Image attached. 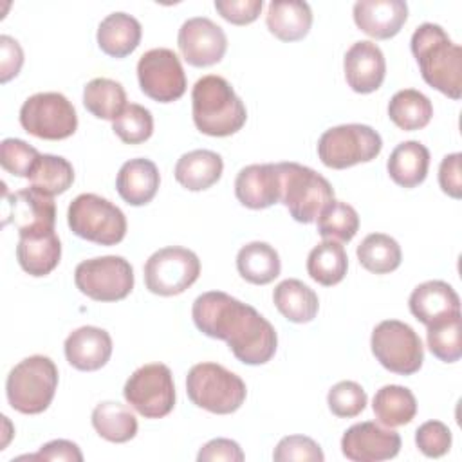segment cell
<instances>
[{
	"mask_svg": "<svg viewBox=\"0 0 462 462\" xmlns=\"http://www.w3.org/2000/svg\"><path fill=\"white\" fill-rule=\"evenodd\" d=\"M282 175V204L296 222L310 224L334 199L332 184L309 166L298 162H278Z\"/></svg>",
	"mask_w": 462,
	"mask_h": 462,
	"instance_id": "obj_6",
	"label": "cell"
},
{
	"mask_svg": "<svg viewBox=\"0 0 462 462\" xmlns=\"http://www.w3.org/2000/svg\"><path fill=\"white\" fill-rule=\"evenodd\" d=\"M70 231L99 245H116L126 235V217L110 200L96 193L78 195L67 211Z\"/></svg>",
	"mask_w": 462,
	"mask_h": 462,
	"instance_id": "obj_7",
	"label": "cell"
},
{
	"mask_svg": "<svg viewBox=\"0 0 462 462\" xmlns=\"http://www.w3.org/2000/svg\"><path fill=\"white\" fill-rule=\"evenodd\" d=\"M40 155L42 153L36 148H32L22 139L7 137L0 144V164L7 173L14 177L29 179Z\"/></svg>",
	"mask_w": 462,
	"mask_h": 462,
	"instance_id": "obj_41",
	"label": "cell"
},
{
	"mask_svg": "<svg viewBox=\"0 0 462 462\" xmlns=\"http://www.w3.org/2000/svg\"><path fill=\"white\" fill-rule=\"evenodd\" d=\"M65 357L69 365L81 372L103 368L112 356V337L99 327H79L65 339Z\"/></svg>",
	"mask_w": 462,
	"mask_h": 462,
	"instance_id": "obj_21",
	"label": "cell"
},
{
	"mask_svg": "<svg viewBox=\"0 0 462 462\" xmlns=\"http://www.w3.org/2000/svg\"><path fill=\"white\" fill-rule=\"evenodd\" d=\"M20 458H29V460H67V462H81L83 455L78 448V444L65 440V439H56L40 448L38 453L29 455V457H20Z\"/></svg>",
	"mask_w": 462,
	"mask_h": 462,
	"instance_id": "obj_49",
	"label": "cell"
},
{
	"mask_svg": "<svg viewBox=\"0 0 462 462\" xmlns=\"http://www.w3.org/2000/svg\"><path fill=\"white\" fill-rule=\"evenodd\" d=\"M224 161L217 152L211 150H193L184 155L175 164L177 182L189 191H202L211 188L222 177Z\"/></svg>",
	"mask_w": 462,
	"mask_h": 462,
	"instance_id": "obj_27",
	"label": "cell"
},
{
	"mask_svg": "<svg viewBox=\"0 0 462 462\" xmlns=\"http://www.w3.org/2000/svg\"><path fill=\"white\" fill-rule=\"evenodd\" d=\"M191 318L202 334L226 341L233 356L244 365H265L276 352L274 327L254 307L222 291L197 296Z\"/></svg>",
	"mask_w": 462,
	"mask_h": 462,
	"instance_id": "obj_1",
	"label": "cell"
},
{
	"mask_svg": "<svg viewBox=\"0 0 462 462\" xmlns=\"http://www.w3.org/2000/svg\"><path fill=\"white\" fill-rule=\"evenodd\" d=\"M276 462H323L325 455L316 440L305 435L283 437L273 453Z\"/></svg>",
	"mask_w": 462,
	"mask_h": 462,
	"instance_id": "obj_43",
	"label": "cell"
},
{
	"mask_svg": "<svg viewBox=\"0 0 462 462\" xmlns=\"http://www.w3.org/2000/svg\"><path fill=\"white\" fill-rule=\"evenodd\" d=\"M23 65V51L20 43L7 36H0V81L7 83L9 79L16 78Z\"/></svg>",
	"mask_w": 462,
	"mask_h": 462,
	"instance_id": "obj_47",
	"label": "cell"
},
{
	"mask_svg": "<svg viewBox=\"0 0 462 462\" xmlns=\"http://www.w3.org/2000/svg\"><path fill=\"white\" fill-rule=\"evenodd\" d=\"M74 283L90 300L119 301L134 289V269L123 256H97L78 263Z\"/></svg>",
	"mask_w": 462,
	"mask_h": 462,
	"instance_id": "obj_10",
	"label": "cell"
},
{
	"mask_svg": "<svg viewBox=\"0 0 462 462\" xmlns=\"http://www.w3.org/2000/svg\"><path fill=\"white\" fill-rule=\"evenodd\" d=\"M143 36L141 23L126 13H110L97 27V45L112 58H125L132 54Z\"/></svg>",
	"mask_w": 462,
	"mask_h": 462,
	"instance_id": "obj_26",
	"label": "cell"
},
{
	"mask_svg": "<svg viewBox=\"0 0 462 462\" xmlns=\"http://www.w3.org/2000/svg\"><path fill=\"white\" fill-rule=\"evenodd\" d=\"M433 116V105L428 96L415 88H404L392 96L388 103V117L404 132L424 128Z\"/></svg>",
	"mask_w": 462,
	"mask_h": 462,
	"instance_id": "obj_34",
	"label": "cell"
},
{
	"mask_svg": "<svg viewBox=\"0 0 462 462\" xmlns=\"http://www.w3.org/2000/svg\"><path fill=\"white\" fill-rule=\"evenodd\" d=\"M343 67L348 87L357 94L375 92L384 81V54L374 42L361 40L352 43L345 54Z\"/></svg>",
	"mask_w": 462,
	"mask_h": 462,
	"instance_id": "obj_19",
	"label": "cell"
},
{
	"mask_svg": "<svg viewBox=\"0 0 462 462\" xmlns=\"http://www.w3.org/2000/svg\"><path fill=\"white\" fill-rule=\"evenodd\" d=\"M462 155L458 152L446 155L439 166V186L451 199L462 197Z\"/></svg>",
	"mask_w": 462,
	"mask_h": 462,
	"instance_id": "obj_46",
	"label": "cell"
},
{
	"mask_svg": "<svg viewBox=\"0 0 462 462\" xmlns=\"http://www.w3.org/2000/svg\"><path fill=\"white\" fill-rule=\"evenodd\" d=\"M356 25L375 40L393 38L408 20L402 0H357L352 9Z\"/></svg>",
	"mask_w": 462,
	"mask_h": 462,
	"instance_id": "obj_20",
	"label": "cell"
},
{
	"mask_svg": "<svg viewBox=\"0 0 462 462\" xmlns=\"http://www.w3.org/2000/svg\"><path fill=\"white\" fill-rule=\"evenodd\" d=\"M245 458L238 442L231 439H213L204 444L197 455L199 462H213V460H226V462H242Z\"/></svg>",
	"mask_w": 462,
	"mask_h": 462,
	"instance_id": "obj_48",
	"label": "cell"
},
{
	"mask_svg": "<svg viewBox=\"0 0 462 462\" xmlns=\"http://www.w3.org/2000/svg\"><path fill=\"white\" fill-rule=\"evenodd\" d=\"M191 114L199 132L211 137H227L242 130L247 119L244 101L222 76L208 74L197 79L191 90Z\"/></svg>",
	"mask_w": 462,
	"mask_h": 462,
	"instance_id": "obj_3",
	"label": "cell"
},
{
	"mask_svg": "<svg viewBox=\"0 0 462 462\" xmlns=\"http://www.w3.org/2000/svg\"><path fill=\"white\" fill-rule=\"evenodd\" d=\"M262 0H215L218 14L233 25L253 23L262 13Z\"/></svg>",
	"mask_w": 462,
	"mask_h": 462,
	"instance_id": "obj_45",
	"label": "cell"
},
{
	"mask_svg": "<svg viewBox=\"0 0 462 462\" xmlns=\"http://www.w3.org/2000/svg\"><path fill=\"white\" fill-rule=\"evenodd\" d=\"M318 233L323 240L350 242L359 229L357 211L341 200H330L318 215Z\"/></svg>",
	"mask_w": 462,
	"mask_h": 462,
	"instance_id": "obj_38",
	"label": "cell"
},
{
	"mask_svg": "<svg viewBox=\"0 0 462 462\" xmlns=\"http://www.w3.org/2000/svg\"><path fill=\"white\" fill-rule=\"evenodd\" d=\"M58 388V368L47 356L22 359L7 375L5 393L13 410L36 415L49 408Z\"/></svg>",
	"mask_w": 462,
	"mask_h": 462,
	"instance_id": "obj_4",
	"label": "cell"
},
{
	"mask_svg": "<svg viewBox=\"0 0 462 462\" xmlns=\"http://www.w3.org/2000/svg\"><path fill=\"white\" fill-rule=\"evenodd\" d=\"M372 410L383 426L397 428L411 422L417 413V401L410 388L386 384L375 392Z\"/></svg>",
	"mask_w": 462,
	"mask_h": 462,
	"instance_id": "obj_31",
	"label": "cell"
},
{
	"mask_svg": "<svg viewBox=\"0 0 462 462\" xmlns=\"http://www.w3.org/2000/svg\"><path fill=\"white\" fill-rule=\"evenodd\" d=\"M348 269V256L341 242L323 240L307 256V273L319 285L332 287L339 283Z\"/></svg>",
	"mask_w": 462,
	"mask_h": 462,
	"instance_id": "obj_33",
	"label": "cell"
},
{
	"mask_svg": "<svg viewBox=\"0 0 462 462\" xmlns=\"http://www.w3.org/2000/svg\"><path fill=\"white\" fill-rule=\"evenodd\" d=\"M4 224H13L18 229V235L52 231L56 224V206L52 197L32 186L9 195Z\"/></svg>",
	"mask_w": 462,
	"mask_h": 462,
	"instance_id": "obj_17",
	"label": "cell"
},
{
	"mask_svg": "<svg viewBox=\"0 0 462 462\" xmlns=\"http://www.w3.org/2000/svg\"><path fill=\"white\" fill-rule=\"evenodd\" d=\"M177 45L182 58L191 67H211L224 58L227 51V36L213 20L195 16L180 25Z\"/></svg>",
	"mask_w": 462,
	"mask_h": 462,
	"instance_id": "obj_15",
	"label": "cell"
},
{
	"mask_svg": "<svg viewBox=\"0 0 462 462\" xmlns=\"http://www.w3.org/2000/svg\"><path fill=\"white\" fill-rule=\"evenodd\" d=\"M273 301L280 314L292 323H309L319 309L318 294L301 280L287 278L273 291Z\"/></svg>",
	"mask_w": 462,
	"mask_h": 462,
	"instance_id": "obj_29",
	"label": "cell"
},
{
	"mask_svg": "<svg viewBox=\"0 0 462 462\" xmlns=\"http://www.w3.org/2000/svg\"><path fill=\"white\" fill-rule=\"evenodd\" d=\"M235 195L249 209H265L280 202L282 175L278 164H249L235 179Z\"/></svg>",
	"mask_w": 462,
	"mask_h": 462,
	"instance_id": "obj_18",
	"label": "cell"
},
{
	"mask_svg": "<svg viewBox=\"0 0 462 462\" xmlns=\"http://www.w3.org/2000/svg\"><path fill=\"white\" fill-rule=\"evenodd\" d=\"M390 179L402 188H415L424 182L430 168V150L419 141L399 143L386 162Z\"/></svg>",
	"mask_w": 462,
	"mask_h": 462,
	"instance_id": "obj_28",
	"label": "cell"
},
{
	"mask_svg": "<svg viewBox=\"0 0 462 462\" xmlns=\"http://www.w3.org/2000/svg\"><path fill=\"white\" fill-rule=\"evenodd\" d=\"M267 29L282 42L303 40L312 25V11L301 0H273L265 14Z\"/></svg>",
	"mask_w": 462,
	"mask_h": 462,
	"instance_id": "obj_25",
	"label": "cell"
},
{
	"mask_svg": "<svg viewBox=\"0 0 462 462\" xmlns=\"http://www.w3.org/2000/svg\"><path fill=\"white\" fill-rule=\"evenodd\" d=\"M410 312L426 327L460 312V298L442 280H430L413 289L408 300Z\"/></svg>",
	"mask_w": 462,
	"mask_h": 462,
	"instance_id": "obj_22",
	"label": "cell"
},
{
	"mask_svg": "<svg viewBox=\"0 0 462 462\" xmlns=\"http://www.w3.org/2000/svg\"><path fill=\"white\" fill-rule=\"evenodd\" d=\"M462 316L460 312L428 327L426 339L430 352L444 361L455 363L462 357Z\"/></svg>",
	"mask_w": 462,
	"mask_h": 462,
	"instance_id": "obj_39",
	"label": "cell"
},
{
	"mask_svg": "<svg viewBox=\"0 0 462 462\" xmlns=\"http://www.w3.org/2000/svg\"><path fill=\"white\" fill-rule=\"evenodd\" d=\"M16 258L20 267L31 276L40 278L52 273L61 258V244L58 235L54 229L20 235Z\"/></svg>",
	"mask_w": 462,
	"mask_h": 462,
	"instance_id": "obj_24",
	"label": "cell"
},
{
	"mask_svg": "<svg viewBox=\"0 0 462 462\" xmlns=\"http://www.w3.org/2000/svg\"><path fill=\"white\" fill-rule=\"evenodd\" d=\"M383 150L381 135L368 125L350 123L325 130L318 141L319 161L332 170H345L374 161Z\"/></svg>",
	"mask_w": 462,
	"mask_h": 462,
	"instance_id": "obj_8",
	"label": "cell"
},
{
	"mask_svg": "<svg viewBox=\"0 0 462 462\" xmlns=\"http://www.w3.org/2000/svg\"><path fill=\"white\" fill-rule=\"evenodd\" d=\"M359 263L374 274H388L401 265L402 253L395 238L384 233L366 235L356 249Z\"/></svg>",
	"mask_w": 462,
	"mask_h": 462,
	"instance_id": "obj_36",
	"label": "cell"
},
{
	"mask_svg": "<svg viewBox=\"0 0 462 462\" xmlns=\"http://www.w3.org/2000/svg\"><path fill=\"white\" fill-rule=\"evenodd\" d=\"M83 105L94 117L114 121L126 106V92L119 81L94 78L83 88Z\"/></svg>",
	"mask_w": 462,
	"mask_h": 462,
	"instance_id": "obj_35",
	"label": "cell"
},
{
	"mask_svg": "<svg viewBox=\"0 0 462 462\" xmlns=\"http://www.w3.org/2000/svg\"><path fill=\"white\" fill-rule=\"evenodd\" d=\"M451 431L440 420H428L415 431V444L422 455L430 458L444 457L451 448Z\"/></svg>",
	"mask_w": 462,
	"mask_h": 462,
	"instance_id": "obj_44",
	"label": "cell"
},
{
	"mask_svg": "<svg viewBox=\"0 0 462 462\" xmlns=\"http://www.w3.org/2000/svg\"><path fill=\"white\" fill-rule=\"evenodd\" d=\"M22 128L40 139L60 141L78 128L74 105L60 92H38L27 97L20 108Z\"/></svg>",
	"mask_w": 462,
	"mask_h": 462,
	"instance_id": "obj_11",
	"label": "cell"
},
{
	"mask_svg": "<svg viewBox=\"0 0 462 462\" xmlns=\"http://www.w3.org/2000/svg\"><path fill=\"white\" fill-rule=\"evenodd\" d=\"M92 426L108 442L123 444L135 437L137 419L126 404L103 401L92 410Z\"/></svg>",
	"mask_w": 462,
	"mask_h": 462,
	"instance_id": "obj_32",
	"label": "cell"
},
{
	"mask_svg": "<svg viewBox=\"0 0 462 462\" xmlns=\"http://www.w3.org/2000/svg\"><path fill=\"white\" fill-rule=\"evenodd\" d=\"M31 186L40 189L45 195H60L65 193L74 182V168L72 164L60 155L43 153L40 155L36 166L29 175Z\"/></svg>",
	"mask_w": 462,
	"mask_h": 462,
	"instance_id": "obj_37",
	"label": "cell"
},
{
	"mask_svg": "<svg viewBox=\"0 0 462 462\" xmlns=\"http://www.w3.org/2000/svg\"><path fill=\"white\" fill-rule=\"evenodd\" d=\"M370 346L381 366L399 375L419 372L424 361V348L419 334L408 323L399 319H384L375 325Z\"/></svg>",
	"mask_w": 462,
	"mask_h": 462,
	"instance_id": "obj_9",
	"label": "cell"
},
{
	"mask_svg": "<svg viewBox=\"0 0 462 462\" xmlns=\"http://www.w3.org/2000/svg\"><path fill=\"white\" fill-rule=\"evenodd\" d=\"M186 392L195 406L217 415L236 411L247 395L245 383L218 363L193 365L186 377Z\"/></svg>",
	"mask_w": 462,
	"mask_h": 462,
	"instance_id": "obj_5",
	"label": "cell"
},
{
	"mask_svg": "<svg viewBox=\"0 0 462 462\" xmlns=\"http://www.w3.org/2000/svg\"><path fill=\"white\" fill-rule=\"evenodd\" d=\"M366 392L356 381H339L328 390L327 404L336 417L352 419L366 408Z\"/></svg>",
	"mask_w": 462,
	"mask_h": 462,
	"instance_id": "obj_42",
	"label": "cell"
},
{
	"mask_svg": "<svg viewBox=\"0 0 462 462\" xmlns=\"http://www.w3.org/2000/svg\"><path fill=\"white\" fill-rule=\"evenodd\" d=\"M422 79L451 99L462 96V49L437 23L419 25L410 40Z\"/></svg>",
	"mask_w": 462,
	"mask_h": 462,
	"instance_id": "obj_2",
	"label": "cell"
},
{
	"mask_svg": "<svg viewBox=\"0 0 462 462\" xmlns=\"http://www.w3.org/2000/svg\"><path fill=\"white\" fill-rule=\"evenodd\" d=\"M139 87L157 103H173L186 92V74L179 56L166 47L146 51L137 61Z\"/></svg>",
	"mask_w": 462,
	"mask_h": 462,
	"instance_id": "obj_14",
	"label": "cell"
},
{
	"mask_svg": "<svg viewBox=\"0 0 462 462\" xmlns=\"http://www.w3.org/2000/svg\"><path fill=\"white\" fill-rule=\"evenodd\" d=\"M401 435L372 420L350 426L341 437V451L352 462H379L397 457Z\"/></svg>",
	"mask_w": 462,
	"mask_h": 462,
	"instance_id": "obj_16",
	"label": "cell"
},
{
	"mask_svg": "<svg viewBox=\"0 0 462 462\" xmlns=\"http://www.w3.org/2000/svg\"><path fill=\"white\" fill-rule=\"evenodd\" d=\"M114 134L126 144H141L153 134V117L148 108L137 103H130L112 121Z\"/></svg>",
	"mask_w": 462,
	"mask_h": 462,
	"instance_id": "obj_40",
	"label": "cell"
},
{
	"mask_svg": "<svg viewBox=\"0 0 462 462\" xmlns=\"http://www.w3.org/2000/svg\"><path fill=\"white\" fill-rule=\"evenodd\" d=\"M161 175L153 161L139 157L126 161L117 173L116 189L130 206H144L157 195Z\"/></svg>",
	"mask_w": 462,
	"mask_h": 462,
	"instance_id": "obj_23",
	"label": "cell"
},
{
	"mask_svg": "<svg viewBox=\"0 0 462 462\" xmlns=\"http://www.w3.org/2000/svg\"><path fill=\"white\" fill-rule=\"evenodd\" d=\"M238 274L254 285H267L278 278L282 262L278 251L267 242H249L236 254Z\"/></svg>",
	"mask_w": 462,
	"mask_h": 462,
	"instance_id": "obj_30",
	"label": "cell"
},
{
	"mask_svg": "<svg viewBox=\"0 0 462 462\" xmlns=\"http://www.w3.org/2000/svg\"><path fill=\"white\" fill-rule=\"evenodd\" d=\"M200 274L199 256L180 245L155 251L144 263L146 289L157 296H177L191 287Z\"/></svg>",
	"mask_w": 462,
	"mask_h": 462,
	"instance_id": "obj_13",
	"label": "cell"
},
{
	"mask_svg": "<svg viewBox=\"0 0 462 462\" xmlns=\"http://www.w3.org/2000/svg\"><path fill=\"white\" fill-rule=\"evenodd\" d=\"M126 402L146 419L166 417L175 406V384L171 370L162 363L137 368L125 383Z\"/></svg>",
	"mask_w": 462,
	"mask_h": 462,
	"instance_id": "obj_12",
	"label": "cell"
}]
</instances>
